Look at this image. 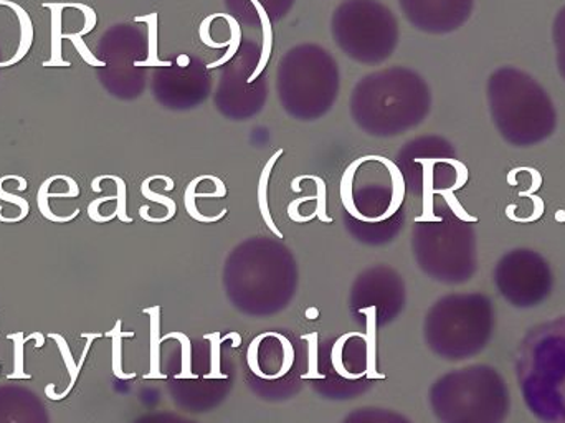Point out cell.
<instances>
[{"label":"cell","instance_id":"6da1fadb","mask_svg":"<svg viewBox=\"0 0 565 423\" xmlns=\"http://www.w3.org/2000/svg\"><path fill=\"white\" fill-rule=\"evenodd\" d=\"M431 92L424 76L407 66H388L359 80L349 112L359 129L375 138H395L430 115Z\"/></svg>","mask_w":565,"mask_h":423},{"label":"cell","instance_id":"7a4b0ae2","mask_svg":"<svg viewBox=\"0 0 565 423\" xmlns=\"http://www.w3.org/2000/svg\"><path fill=\"white\" fill-rule=\"evenodd\" d=\"M518 388L540 423H565V316L533 326L514 355Z\"/></svg>","mask_w":565,"mask_h":423},{"label":"cell","instance_id":"3957f363","mask_svg":"<svg viewBox=\"0 0 565 423\" xmlns=\"http://www.w3.org/2000/svg\"><path fill=\"white\" fill-rule=\"evenodd\" d=\"M341 89L334 56L318 43H301L281 56L277 95L282 112L298 121H316L331 112Z\"/></svg>","mask_w":565,"mask_h":423},{"label":"cell","instance_id":"277c9868","mask_svg":"<svg viewBox=\"0 0 565 423\" xmlns=\"http://www.w3.org/2000/svg\"><path fill=\"white\" fill-rule=\"evenodd\" d=\"M491 116L504 139L518 148L536 145L556 129V109L543 86L520 70L501 68L488 83Z\"/></svg>","mask_w":565,"mask_h":423},{"label":"cell","instance_id":"5b68a950","mask_svg":"<svg viewBox=\"0 0 565 423\" xmlns=\"http://www.w3.org/2000/svg\"><path fill=\"white\" fill-rule=\"evenodd\" d=\"M331 35L349 59L381 65L401 40L397 17L381 0H342L331 17Z\"/></svg>","mask_w":565,"mask_h":423},{"label":"cell","instance_id":"8992f818","mask_svg":"<svg viewBox=\"0 0 565 423\" xmlns=\"http://www.w3.org/2000/svg\"><path fill=\"white\" fill-rule=\"evenodd\" d=\"M214 106L231 121H248L264 112L270 95L268 59L264 46L242 39L222 66L214 93Z\"/></svg>","mask_w":565,"mask_h":423},{"label":"cell","instance_id":"52a82bcc","mask_svg":"<svg viewBox=\"0 0 565 423\" xmlns=\"http://www.w3.org/2000/svg\"><path fill=\"white\" fill-rule=\"evenodd\" d=\"M96 76L103 88L122 102L138 99L148 85V33L135 23H116L96 46Z\"/></svg>","mask_w":565,"mask_h":423},{"label":"cell","instance_id":"ba28073f","mask_svg":"<svg viewBox=\"0 0 565 423\" xmlns=\"http://www.w3.org/2000/svg\"><path fill=\"white\" fill-rule=\"evenodd\" d=\"M451 423H507L511 392L497 368L471 366L450 379Z\"/></svg>","mask_w":565,"mask_h":423},{"label":"cell","instance_id":"9c48e42d","mask_svg":"<svg viewBox=\"0 0 565 423\" xmlns=\"http://www.w3.org/2000/svg\"><path fill=\"white\" fill-rule=\"evenodd\" d=\"M397 169L402 179L408 176L414 178V182L418 179L417 188L425 199L424 209L430 208L434 195L445 198L461 188L467 176L454 146L441 136H420L408 141L398 151Z\"/></svg>","mask_w":565,"mask_h":423},{"label":"cell","instance_id":"30bf717a","mask_svg":"<svg viewBox=\"0 0 565 423\" xmlns=\"http://www.w3.org/2000/svg\"><path fill=\"white\" fill-rule=\"evenodd\" d=\"M494 285L513 308L530 309L543 305L553 295L556 276L541 253L514 248L498 260Z\"/></svg>","mask_w":565,"mask_h":423},{"label":"cell","instance_id":"8fae6325","mask_svg":"<svg viewBox=\"0 0 565 423\" xmlns=\"http://www.w3.org/2000/svg\"><path fill=\"white\" fill-rule=\"evenodd\" d=\"M149 75L156 102L171 112L199 108L214 93L209 66L194 53H179L152 66Z\"/></svg>","mask_w":565,"mask_h":423},{"label":"cell","instance_id":"7c38bea8","mask_svg":"<svg viewBox=\"0 0 565 423\" xmlns=\"http://www.w3.org/2000/svg\"><path fill=\"white\" fill-rule=\"evenodd\" d=\"M451 331L450 348L454 359H468L490 345L497 328L493 303L481 293L455 296L448 299L444 315Z\"/></svg>","mask_w":565,"mask_h":423},{"label":"cell","instance_id":"4fadbf2b","mask_svg":"<svg viewBox=\"0 0 565 423\" xmlns=\"http://www.w3.org/2000/svg\"><path fill=\"white\" fill-rule=\"evenodd\" d=\"M475 0H398L414 29L441 35L460 29L473 12Z\"/></svg>","mask_w":565,"mask_h":423},{"label":"cell","instance_id":"5bb4252c","mask_svg":"<svg viewBox=\"0 0 565 423\" xmlns=\"http://www.w3.org/2000/svg\"><path fill=\"white\" fill-rule=\"evenodd\" d=\"M227 12L238 23L252 29H265L281 22L296 0H224Z\"/></svg>","mask_w":565,"mask_h":423},{"label":"cell","instance_id":"9a60e30c","mask_svg":"<svg viewBox=\"0 0 565 423\" xmlns=\"http://www.w3.org/2000/svg\"><path fill=\"white\" fill-rule=\"evenodd\" d=\"M83 338L88 339V342H86L85 349H83L82 359H79V364L76 366L75 361H73L72 352H70L68 345H66L65 339L62 338L60 335H52L50 332L49 338L53 339V341L58 342L60 352H62L63 359H65L66 369H68L70 376H72V382H70L68 389H66L63 394H55V385L49 384L45 388L46 395H49V399H52V401H60V399H65L66 395L70 394V391H72L73 385H75L76 379H78L79 371H82L83 364H85L86 356H88L89 348H92L93 341L95 339L102 338V335L99 332H95V335H89V332H83Z\"/></svg>","mask_w":565,"mask_h":423},{"label":"cell","instance_id":"2e32d148","mask_svg":"<svg viewBox=\"0 0 565 423\" xmlns=\"http://www.w3.org/2000/svg\"><path fill=\"white\" fill-rule=\"evenodd\" d=\"M146 315L151 316V372L145 376V379H166V374L159 372V355H161V306L146 308Z\"/></svg>","mask_w":565,"mask_h":423},{"label":"cell","instance_id":"e0dca14e","mask_svg":"<svg viewBox=\"0 0 565 423\" xmlns=\"http://www.w3.org/2000/svg\"><path fill=\"white\" fill-rule=\"evenodd\" d=\"M362 315L367 316V335H362V339L367 342V371L365 376L369 379H385L384 374H379L375 369V315L377 308L369 306V308H361Z\"/></svg>","mask_w":565,"mask_h":423},{"label":"cell","instance_id":"ac0fdd59","mask_svg":"<svg viewBox=\"0 0 565 423\" xmlns=\"http://www.w3.org/2000/svg\"><path fill=\"white\" fill-rule=\"evenodd\" d=\"M106 336H109V338L113 339V372H115L116 378L135 379L136 372H131V374H126V372H122L121 368L122 338H132V336H135V332L121 331V321H116L115 329H113V331L106 332Z\"/></svg>","mask_w":565,"mask_h":423},{"label":"cell","instance_id":"d6986e66","mask_svg":"<svg viewBox=\"0 0 565 423\" xmlns=\"http://www.w3.org/2000/svg\"><path fill=\"white\" fill-rule=\"evenodd\" d=\"M168 339H178L182 345V372L178 376V379H195L198 376L192 374V349H191V339L184 335V332L172 331L169 335H166L164 338H161V341H168Z\"/></svg>","mask_w":565,"mask_h":423},{"label":"cell","instance_id":"ffe728a7","mask_svg":"<svg viewBox=\"0 0 565 423\" xmlns=\"http://www.w3.org/2000/svg\"><path fill=\"white\" fill-rule=\"evenodd\" d=\"M351 338H362V332L351 331L348 335L341 336L335 342L334 348H332V364H334L335 372H338L341 378L349 379V381H355V379H361L362 376H365V372H361V374H351V372L345 371L344 366H342V348H344V342L349 341Z\"/></svg>","mask_w":565,"mask_h":423},{"label":"cell","instance_id":"44dd1931","mask_svg":"<svg viewBox=\"0 0 565 423\" xmlns=\"http://www.w3.org/2000/svg\"><path fill=\"white\" fill-rule=\"evenodd\" d=\"M204 339L212 342L211 349V372L207 376H204V379H227V374H222L221 372V345H222V336L221 332L215 331L211 332V335H205Z\"/></svg>","mask_w":565,"mask_h":423},{"label":"cell","instance_id":"7402d4cb","mask_svg":"<svg viewBox=\"0 0 565 423\" xmlns=\"http://www.w3.org/2000/svg\"><path fill=\"white\" fill-rule=\"evenodd\" d=\"M318 332H311V335H302L301 339H305V341H308V348H309V369L306 374H302V379H324V376L319 374L318 371Z\"/></svg>","mask_w":565,"mask_h":423},{"label":"cell","instance_id":"603a6c76","mask_svg":"<svg viewBox=\"0 0 565 423\" xmlns=\"http://www.w3.org/2000/svg\"><path fill=\"white\" fill-rule=\"evenodd\" d=\"M7 338L15 342V349H13L15 372L9 374V379H30V376L23 372V355H25V352H23V345H25V336H23V332H15V335H9Z\"/></svg>","mask_w":565,"mask_h":423},{"label":"cell","instance_id":"cb8c5ba5","mask_svg":"<svg viewBox=\"0 0 565 423\" xmlns=\"http://www.w3.org/2000/svg\"><path fill=\"white\" fill-rule=\"evenodd\" d=\"M268 336H274V332H264V335L258 336L257 339H254L252 341L250 348H248V366H250L252 372H254L255 376H258V378L262 379H268V381H274V376L264 374V372L260 371V368H258V348H260V342L264 341L265 338H268Z\"/></svg>","mask_w":565,"mask_h":423},{"label":"cell","instance_id":"d4e9b609","mask_svg":"<svg viewBox=\"0 0 565 423\" xmlns=\"http://www.w3.org/2000/svg\"><path fill=\"white\" fill-rule=\"evenodd\" d=\"M275 338L280 339L282 345V366L281 371L278 374L274 376L275 381L277 379L282 378V376L288 374L289 369H291L292 361H295V351H292L291 342L285 338V336L280 335V332H274Z\"/></svg>","mask_w":565,"mask_h":423},{"label":"cell","instance_id":"484cf974","mask_svg":"<svg viewBox=\"0 0 565 423\" xmlns=\"http://www.w3.org/2000/svg\"><path fill=\"white\" fill-rule=\"evenodd\" d=\"M234 341V348H238V346L242 345V336L238 335V332H231V335H227V336H224V338H222V342L224 341Z\"/></svg>","mask_w":565,"mask_h":423},{"label":"cell","instance_id":"4316f807","mask_svg":"<svg viewBox=\"0 0 565 423\" xmlns=\"http://www.w3.org/2000/svg\"><path fill=\"white\" fill-rule=\"evenodd\" d=\"M32 339H36V348H43V345H45V338H43L42 332H33L29 338H25V342L32 341Z\"/></svg>","mask_w":565,"mask_h":423},{"label":"cell","instance_id":"83f0119b","mask_svg":"<svg viewBox=\"0 0 565 423\" xmlns=\"http://www.w3.org/2000/svg\"><path fill=\"white\" fill-rule=\"evenodd\" d=\"M306 318H308V319H318L319 318L318 309L309 308L308 311H306Z\"/></svg>","mask_w":565,"mask_h":423}]
</instances>
